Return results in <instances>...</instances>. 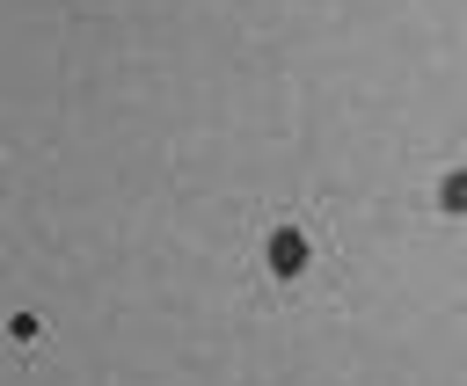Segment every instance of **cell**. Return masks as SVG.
I'll return each instance as SVG.
<instances>
[{
	"label": "cell",
	"instance_id": "7a4b0ae2",
	"mask_svg": "<svg viewBox=\"0 0 467 386\" xmlns=\"http://www.w3.org/2000/svg\"><path fill=\"white\" fill-rule=\"evenodd\" d=\"M438 211H445V218H467V168H452V175L438 182Z\"/></svg>",
	"mask_w": 467,
	"mask_h": 386
},
{
	"label": "cell",
	"instance_id": "6da1fadb",
	"mask_svg": "<svg viewBox=\"0 0 467 386\" xmlns=\"http://www.w3.org/2000/svg\"><path fill=\"white\" fill-rule=\"evenodd\" d=\"M263 262H270V277H306V262H314V248H306V233L292 226V218H277L270 226V240H263Z\"/></svg>",
	"mask_w": 467,
	"mask_h": 386
},
{
	"label": "cell",
	"instance_id": "3957f363",
	"mask_svg": "<svg viewBox=\"0 0 467 386\" xmlns=\"http://www.w3.org/2000/svg\"><path fill=\"white\" fill-rule=\"evenodd\" d=\"M36 335H44L36 313H7V342H36Z\"/></svg>",
	"mask_w": 467,
	"mask_h": 386
}]
</instances>
